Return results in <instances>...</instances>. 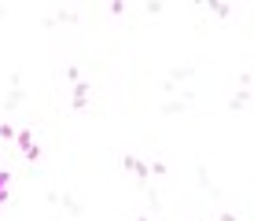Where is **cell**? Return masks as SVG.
Listing matches in <instances>:
<instances>
[{
  "label": "cell",
  "instance_id": "cell-9",
  "mask_svg": "<svg viewBox=\"0 0 254 221\" xmlns=\"http://www.w3.org/2000/svg\"><path fill=\"white\" fill-rule=\"evenodd\" d=\"M206 11H214L217 19H229V15H232V7H229V4H217V0H210V4H206Z\"/></svg>",
  "mask_w": 254,
  "mask_h": 221
},
{
  "label": "cell",
  "instance_id": "cell-2",
  "mask_svg": "<svg viewBox=\"0 0 254 221\" xmlns=\"http://www.w3.org/2000/svg\"><path fill=\"white\" fill-rule=\"evenodd\" d=\"M122 170L133 173V181L140 184V188H147V184H151V170H147V162H144L136 151H126V155H122Z\"/></svg>",
  "mask_w": 254,
  "mask_h": 221
},
{
  "label": "cell",
  "instance_id": "cell-4",
  "mask_svg": "<svg viewBox=\"0 0 254 221\" xmlns=\"http://www.w3.org/2000/svg\"><path fill=\"white\" fill-rule=\"evenodd\" d=\"M89 92H92V85L85 81H77V85H70V111L74 114H81V111H89Z\"/></svg>",
  "mask_w": 254,
  "mask_h": 221
},
{
  "label": "cell",
  "instance_id": "cell-7",
  "mask_svg": "<svg viewBox=\"0 0 254 221\" xmlns=\"http://www.w3.org/2000/svg\"><path fill=\"white\" fill-rule=\"evenodd\" d=\"M247 103H251V88H236V96L229 100V111H236V114H240L243 107H247Z\"/></svg>",
  "mask_w": 254,
  "mask_h": 221
},
{
  "label": "cell",
  "instance_id": "cell-8",
  "mask_svg": "<svg viewBox=\"0 0 254 221\" xmlns=\"http://www.w3.org/2000/svg\"><path fill=\"white\" fill-rule=\"evenodd\" d=\"M191 74H195V67H173L170 70V85L173 81H185V77H191Z\"/></svg>",
  "mask_w": 254,
  "mask_h": 221
},
{
  "label": "cell",
  "instance_id": "cell-1",
  "mask_svg": "<svg viewBox=\"0 0 254 221\" xmlns=\"http://www.w3.org/2000/svg\"><path fill=\"white\" fill-rule=\"evenodd\" d=\"M15 147L22 151L26 162H33V166L41 162V144H37V137H33V129H26V126L15 129Z\"/></svg>",
  "mask_w": 254,
  "mask_h": 221
},
{
  "label": "cell",
  "instance_id": "cell-15",
  "mask_svg": "<svg viewBox=\"0 0 254 221\" xmlns=\"http://www.w3.org/2000/svg\"><path fill=\"white\" fill-rule=\"evenodd\" d=\"M7 199H11V196H7V192H0V207H4V203H7Z\"/></svg>",
  "mask_w": 254,
  "mask_h": 221
},
{
  "label": "cell",
  "instance_id": "cell-5",
  "mask_svg": "<svg viewBox=\"0 0 254 221\" xmlns=\"http://www.w3.org/2000/svg\"><path fill=\"white\" fill-rule=\"evenodd\" d=\"M48 203H59V207H63L70 218H77V214H81V207H77V199L70 196V192H48Z\"/></svg>",
  "mask_w": 254,
  "mask_h": 221
},
{
  "label": "cell",
  "instance_id": "cell-6",
  "mask_svg": "<svg viewBox=\"0 0 254 221\" xmlns=\"http://www.w3.org/2000/svg\"><path fill=\"white\" fill-rule=\"evenodd\" d=\"M77 22V11H56V15H45V26H70Z\"/></svg>",
  "mask_w": 254,
  "mask_h": 221
},
{
  "label": "cell",
  "instance_id": "cell-13",
  "mask_svg": "<svg viewBox=\"0 0 254 221\" xmlns=\"http://www.w3.org/2000/svg\"><path fill=\"white\" fill-rule=\"evenodd\" d=\"M7 184H11V173H7V170H0V192H7Z\"/></svg>",
  "mask_w": 254,
  "mask_h": 221
},
{
  "label": "cell",
  "instance_id": "cell-3",
  "mask_svg": "<svg viewBox=\"0 0 254 221\" xmlns=\"http://www.w3.org/2000/svg\"><path fill=\"white\" fill-rule=\"evenodd\" d=\"M26 103V88H22V77L11 74L7 77V96H4V114H15V107Z\"/></svg>",
  "mask_w": 254,
  "mask_h": 221
},
{
  "label": "cell",
  "instance_id": "cell-14",
  "mask_svg": "<svg viewBox=\"0 0 254 221\" xmlns=\"http://www.w3.org/2000/svg\"><path fill=\"white\" fill-rule=\"evenodd\" d=\"M214 221H236V214H232V210H225V214H217Z\"/></svg>",
  "mask_w": 254,
  "mask_h": 221
},
{
  "label": "cell",
  "instance_id": "cell-10",
  "mask_svg": "<svg viewBox=\"0 0 254 221\" xmlns=\"http://www.w3.org/2000/svg\"><path fill=\"white\" fill-rule=\"evenodd\" d=\"M66 81H70V85L81 81V67H77V63H66Z\"/></svg>",
  "mask_w": 254,
  "mask_h": 221
},
{
  "label": "cell",
  "instance_id": "cell-16",
  "mask_svg": "<svg viewBox=\"0 0 254 221\" xmlns=\"http://www.w3.org/2000/svg\"><path fill=\"white\" fill-rule=\"evenodd\" d=\"M136 221H147V214H140V218H136Z\"/></svg>",
  "mask_w": 254,
  "mask_h": 221
},
{
  "label": "cell",
  "instance_id": "cell-11",
  "mask_svg": "<svg viewBox=\"0 0 254 221\" xmlns=\"http://www.w3.org/2000/svg\"><path fill=\"white\" fill-rule=\"evenodd\" d=\"M0 140H15V126L11 122H0Z\"/></svg>",
  "mask_w": 254,
  "mask_h": 221
},
{
  "label": "cell",
  "instance_id": "cell-12",
  "mask_svg": "<svg viewBox=\"0 0 254 221\" xmlns=\"http://www.w3.org/2000/svg\"><path fill=\"white\" fill-rule=\"evenodd\" d=\"M147 170H151V177H166V162H162V158H155Z\"/></svg>",
  "mask_w": 254,
  "mask_h": 221
}]
</instances>
